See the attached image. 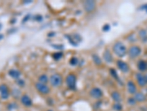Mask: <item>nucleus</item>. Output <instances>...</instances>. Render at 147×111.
<instances>
[{
    "label": "nucleus",
    "instance_id": "1",
    "mask_svg": "<svg viewBox=\"0 0 147 111\" xmlns=\"http://www.w3.org/2000/svg\"><path fill=\"white\" fill-rule=\"evenodd\" d=\"M113 52L115 53L117 56L122 58V57L125 56L127 53V50L125 45L121 42H117L115 44L113 45Z\"/></svg>",
    "mask_w": 147,
    "mask_h": 111
},
{
    "label": "nucleus",
    "instance_id": "2",
    "mask_svg": "<svg viewBox=\"0 0 147 111\" xmlns=\"http://www.w3.org/2000/svg\"><path fill=\"white\" fill-rule=\"evenodd\" d=\"M50 84L54 88H58L63 84V77L59 73H54L50 76Z\"/></svg>",
    "mask_w": 147,
    "mask_h": 111
},
{
    "label": "nucleus",
    "instance_id": "3",
    "mask_svg": "<svg viewBox=\"0 0 147 111\" xmlns=\"http://www.w3.org/2000/svg\"><path fill=\"white\" fill-rule=\"evenodd\" d=\"M66 82L69 89L75 90L77 84V76L73 73H69L66 78Z\"/></svg>",
    "mask_w": 147,
    "mask_h": 111
},
{
    "label": "nucleus",
    "instance_id": "4",
    "mask_svg": "<svg viewBox=\"0 0 147 111\" xmlns=\"http://www.w3.org/2000/svg\"><path fill=\"white\" fill-rule=\"evenodd\" d=\"M142 50L139 46L133 45L128 50V55L131 58H135L141 54Z\"/></svg>",
    "mask_w": 147,
    "mask_h": 111
},
{
    "label": "nucleus",
    "instance_id": "5",
    "mask_svg": "<svg viewBox=\"0 0 147 111\" xmlns=\"http://www.w3.org/2000/svg\"><path fill=\"white\" fill-rule=\"evenodd\" d=\"M35 88L39 93L43 95H47L50 92V88H49V86L47 84H43L41 82L35 83Z\"/></svg>",
    "mask_w": 147,
    "mask_h": 111
},
{
    "label": "nucleus",
    "instance_id": "6",
    "mask_svg": "<svg viewBox=\"0 0 147 111\" xmlns=\"http://www.w3.org/2000/svg\"><path fill=\"white\" fill-rule=\"evenodd\" d=\"M83 7L85 11L90 13L95 10L96 8V2L93 0H88L83 2Z\"/></svg>",
    "mask_w": 147,
    "mask_h": 111
},
{
    "label": "nucleus",
    "instance_id": "7",
    "mask_svg": "<svg viewBox=\"0 0 147 111\" xmlns=\"http://www.w3.org/2000/svg\"><path fill=\"white\" fill-rule=\"evenodd\" d=\"M90 96L93 98L99 99L103 96V92L100 88H93L90 91Z\"/></svg>",
    "mask_w": 147,
    "mask_h": 111
},
{
    "label": "nucleus",
    "instance_id": "8",
    "mask_svg": "<svg viewBox=\"0 0 147 111\" xmlns=\"http://www.w3.org/2000/svg\"><path fill=\"white\" fill-rule=\"evenodd\" d=\"M135 78H136L137 82H138V85L141 87V88H144L145 86L147 85V82L146 81L145 76H144V74L141 73H137L135 74Z\"/></svg>",
    "mask_w": 147,
    "mask_h": 111
},
{
    "label": "nucleus",
    "instance_id": "9",
    "mask_svg": "<svg viewBox=\"0 0 147 111\" xmlns=\"http://www.w3.org/2000/svg\"><path fill=\"white\" fill-rule=\"evenodd\" d=\"M0 94H1L2 98H3V99H7V98H9V89L6 84H2L0 85Z\"/></svg>",
    "mask_w": 147,
    "mask_h": 111
},
{
    "label": "nucleus",
    "instance_id": "10",
    "mask_svg": "<svg viewBox=\"0 0 147 111\" xmlns=\"http://www.w3.org/2000/svg\"><path fill=\"white\" fill-rule=\"evenodd\" d=\"M117 66H118V69L124 73H128L129 71V69H130L129 64L127 62H124V61L122 60H118L117 62Z\"/></svg>",
    "mask_w": 147,
    "mask_h": 111
},
{
    "label": "nucleus",
    "instance_id": "11",
    "mask_svg": "<svg viewBox=\"0 0 147 111\" xmlns=\"http://www.w3.org/2000/svg\"><path fill=\"white\" fill-rule=\"evenodd\" d=\"M127 91L129 94L135 95L137 93V87L136 84L133 81H128L127 83Z\"/></svg>",
    "mask_w": 147,
    "mask_h": 111
},
{
    "label": "nucleus",
    "instance_id": "12",
    "mask_svg": "<svg viewBox=\"0 0 147 111\" xmlns=\"http://www.w3.org/2000/svg\"><path fill=\"white\" fill-rule=\"evenodd\" d=\"M21 102L25 107H30L32 104V101L30 97L27 95H24L21 98Z\"/></svg>",
    "mask_w": 147,
    "mask_h": 111
},
{
    "label": "nucleus",
    "instance_id": "13",
    "mask_svg": "<svg viewBox=\"0 0 147 111\" xmlns=\"http://www.w3.org/2000/svg\"><path fill=\"white\" fill-rule=\"evenodd\" d=\"M103 58L104 60L107 63H112L113 62V56H112L111 53L110 52L109 50H105L103 53Z\"/></svg>",
    "mask_w": 147,
    "mask_h": 111
},
{
    "label": "nucleus",
    "instance_id": "14",
    "mask_svg": "<svg viewBox=\"0 0 147 111\" xmlns=\"http://www.w3.org/2000/svg\"><path fill=\"white\" fill-rule=\"evenodd\" d=\"M134 98L137 102H144L146 99V96L141 92H137L135 94Z\"/></svg>",
    "mask_w": 147,
    "mask_h": 111
},
{
    "label": "nucleus",
    "instance_id": "15",
    "mask_svg": "<svg viewBox=\"0 0 147 111\" xmlns=\"http://www.w3.org/2000/svg\"><path fill=\"white\" fill-rule=\"evenodd\" d=\"M138 36L143 43H147V31L145 29H140L138 32Z\"/></svg>",
    "mask_w": 147,
    "mask_h": 111
},
{
    "label": "nucleus",
    "instance_id": "16",
    "mask_svg": "<svg viewBox=\"0 0 147 111\" xmlns=\"http://www.w3.org/2000/svg\"><path fill=\"white\" fill-rule=\"evenodd\" d=\"M137 66H138V69L141 72H144L147 70V62L143 59L138 61Z\"/></svg>",
    "mask_w": 147,
    "mask_h": 111
},
{
    "label": "nucleus",
    "instance_id": "17",
    "mask_svg": "<svg viewBox=\"0 0 147 111\" xmlns=\"http://www.w3.org/2000/svg\"><path fill=\"white\" fill-rule=\"evenodd\" d=\"M8 74H9L10 76H11L13 78H15V79H18V78L21 76V72L18 70H10Z\"/></svg>",
    "mask_w": 147,
    "mask_h": 111
},
{
    "label": "nucleus",
    "instance_id": "18",
    "mask_svg": "<svg viewBox=\"0 0 147 111\" xmlns=\"http://www.w3.org/2000/svg\"><path fill=\"white\" fill-rule=\"evenodd\" d=\"M111 97L113 98V100L116 102V103H120L121 101V94L118 93V91H113L111 94Z\"/></svg>",
    "mask_w": 147,
    "mask_h": 111
},
{
    "label": "nucleus",
    "instance_id": "19",
    "mask_svg": "<svg viewBox=\"0 0 147 111\" xmlns=\"http://www.w3.org/2000/svg\"><path fill=\"white\" fill-rule=\"evenodd\" d=\"M92 58H93V62H94V63H95L96 65H101L102 64V59L100 58V57L98 56V55L96 54H93V56H92Z\"/></svg>",
    "mask_w": 147,
    "mask_h": 111
},
{
    "label": "nucleus",
    "instance_id": "20",
    "mask_svg": "<svg viewBox=\"0 0 147 111\" xmlns=\"http://www.w3.org/2000/svg\"><path fill=\"white\" fill-rule=\"evenodd\" d=\"M38 79H39V82L43 83V84H47L49 81L48 76H47V75H45V74L41 75V76H39V78H38Z\"/></svg>",
    "mask_w": 147,
    "mask_h": 111
},
{
    "label": "nucleus",
    "instance_id": "21",
    "mask_svg": "<svg viewBox=\"0 0 147 111\" xmlns=\"http://www.w3.org/2000/svg\"><path fill=\"white\" fill-rule=\"evenodd\" d=\"M113 108L117 111H121L122 110V105L120 103H115V104L113 105Z\"/></svg>",
    "mask_w": 147,
    "mask_h": 111
},
{
    "label": "nucleus",
    "instance_id": "22",
    "mask_svg": "<svg viewBox=\"0 0 147 111\" xmlns=\"http://www.w3.org/2000/svg\"><path fill=\"white\" fill-rule=\"evenodd\" d=\"M137 102L135 101V99L134 98V97H130V98H128V104H130V105L133 106L136 104Z\"/></svg>",
    "mask_w": 147,
    "mask_h": 111
},
{
    "label": "nucleus",
    "instance_id": "23",
    "mask_svg": "<svg viewBox=\"0 0 147 111\" xmlns=\"http://www.w3.org/2000/svg\"><path fill=\"white\" fill-rule=\"evenodd\" d=\"M61 57H63V53H54V54L53 55V58H54L55 60H59Z\"/></svg>",
    "mask_w": 147,
    "mask_h": 111
},
{
    "label": "nucleus",
    "instance_id": "24",
    "mask_svg": "<svg viewBox=\"0 0 147 111\" xmlns=\"http://www.w3.org/2000/svg\"><path fill=\"white\" fill-rule=\"evenodd\" d=\"M78 63V59H77L76 57H73V58H71L70 60V64H72V65H76V64Z\"/></svg>",
    "mask_w": 147,
    "mask_h": 111
},
{
    "label": "nucleus",
    "instance_id": "25",
    "mask_svg": "<svg viewBox=\"0 0 147 111\" xmlns=\"http://www.w3.org/2000/svg\"><path fill=\"white\" fill-rule=\"evenodd\" d=\"M110 73H111L112 75H113V76L115 78H116L117 80H118V75H117V73L116 71V70L114 69H110Z\"/></svg>",
    "mask_w": 147,
    "mask_h": 111
},
{
    "label": "nucleus",
    "instance_id": "26",
    "mask_svg": "<svg viewBox=\"0 0 147 111\" xmlns=\"http://www.w3.org/2000/svg\"><path fill=\"white\" fill-rule=\"evenodd\" d=\"M17 84H18V85L21 86V87H24V86L25 85V82H24V80H22V79H18Z\"/></svg>",
    "mask_w": 147,
    "mask_h": 111
},
{
    "label": "nucleus",
    "instance_id": "27",
    "mask_svg": "<svg viewBox=\"0 0 147 111\" xmlns=\"http://www.w3.org/2000/svg\"><path fill=\"white\" fill-rule=\"evenodd\" d=\"M110 25H108V24H106L105 25H104V27H102V30L104 31H105V32L110 31Z\"/></svg>",
    "mask_w": 147,
    "mask_h": 111
},
{
    "label": "nucleus",
    "instance_id": "28",
    "mask_svg": "<svg viewBox=\"0 0 147 111\" xmlns=\"http://www.w3.org/2000/svg\"><path fill=\"white\" fill-rule=\"evenodd\" d=\"M142 9L144 10V11H146L147 13V4H146V5H144V6H143V7H142Z\"/></svg>",
    "mask_w": 147,
    "mask_h": 111
},
{
    "label": "nucleus",
    "instance_id": "29",
    "mask_svg": "<svg viewBox=\"0 0 147 111\" xmlns=\"http://www.w3.org/2000/svg\"><path fill=\"white\" fill-rule=\"evenodd\" d=\"M3 38H4V36H3V35H2V34H0V41L2 40V39H3Z\"/></svg>",
    "mask_w": 147,
    "mask_h": 111
},
{
    "label": "nucleus",
    "instance_id": "30",
    "mask_svg": "<svg viewBox=\"0 0 147 111\" xmlns=\"http://www.w3.org/2000/svg\"><path fill=\"white\" fill-rule=\"evenodd\" d=\"M144 76H145L146 81V82H147V73H146V74H144Z\"/></svg>",
    "mask_w": 147,
    "mask_h": 111
},
{
    "label": "nucleus",
    "instance_id": "31",
    "mask_svg": "<svg viewBox=\"0 0 147 111\" xmlns=\"http://www.w3.org/2000/svg\"><path fill=\"white\" fill-rule=\"evenodd\" d=\"M2 24L0 23V31L2 30Z\"/></svg>",
    "mask_w": 147,
    "mask_h": 111
},
{
    "label": "nucleus",
    "instance_id": "32",
    "mask_svg": "<svg viewBox=\"0 0 147 111\" xmlns=\"http://www.w3.org/2000/svg\"><path fill=\"white\" fill-rule=\"evenodd\" d=\"M47 111H53V110H47Z\"/></svg>",
    "mask_w": 147,
    "mask_h": 111
},
{
    "label": "nucleus",
    "instance_id": "33",
    "mask_svg": "<svg viewBox=\"0 0 147 111\" xmlns=\"http://www.w3.org/2000/svg\"><path fill=\"white\" fill-rule=\"evenodd\" d=\"M146 95H147V89H146Z\"/></svg>",
    "mask_w": 147,
    "mask_h": 111
}]
</instances>
